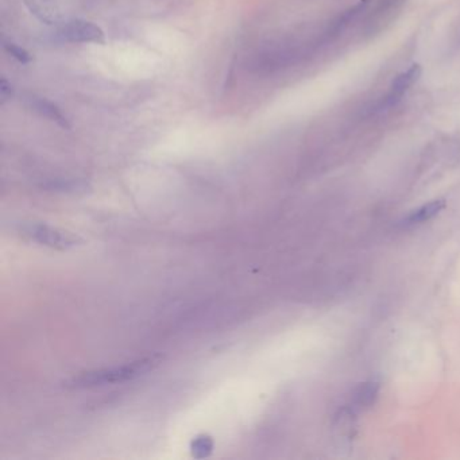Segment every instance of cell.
<instances>
[{
  "instance_id": "cell-8",
  "label": "cell",
  "mask_w": 460,
  "mask_h": 460,
  "mask_svg": "<svg viewBox=\"0 0 460 460\" xmlns=\"http://www.w3.org/2000/svg\"><path fill=\"white\" fill-rule=\"evenodd\" d=\"M445 207L444 200H435L431 203L425 204L421 208L416 209L414 212H412L406 221L410 224H416V223H424V221H431L432 218H435L436 215L440 214L442 208Z\"/></svg>"
},
{
  "instance_id": "cell-7",
  "label": "cell",
  "mask_w": 460,
  "mask_h": 460,
  "mask_svg": "<svg viewBox=\"0 0 460 460\" xmlns=\"http://www.w3.org/2000/svg\"><path fill=\"white\" fill-rule=\"evenodd\" d=\"M355 429V417L352 409H342L335 419V433L339 440L352 439V431Z\"/></svg>"
},
{
  "instance_id": "cell-1",
  "label": "cell",
  "mask_w": 460,
  "mask_h": 460,
  "mask_svg": "<svg viewBox=\"0 0 460 460\" xmlns=\"http://www.w3.org/2000/svg\"><path fill=\"white\" fill-rule=\"evenodd\" d=\"M161 362H162V356L155 354V355L137 359L134 362H130L122 366L87 371V372H83V374L72 378L68 382V386L80 389V387L103 386V385H111V384H118V382L119 384L126 382V381H131V379L145 375L148 371L157 368Z\"/></svg>"
},
{
  "instance_id": "cell-4",
  "label": "cell",
  "mask_w": 460,
  "mask_h": 460,
  "mask_svg": "<svg viewBox=\"0 0 460 460\" xmlns=\"http://www.w3.org/2000/svg\"><path fill=\"white\" fill-rule=\"evenodd\" d=\"M421 74H423L421 67L419 64H414L405 72L398 74L393 80V83L390 85V91L387 93L386 97L384 99V106L389 107V106L396 104L419 81Z\"/></svg>"
},
{
  "instance_id": "cell-2",
  "label": "cell",
  "mask_w": 460,
  "mask_h": 460,
  "mask_svg": "<svg viewBox=\"0 0 460 460\" xmlns=\"http://www.w3.org/2000/svg\"><path fill=\"white\" fill-rule=\"evenodd\" d=\"M25 237L39 244L57 249V250H69L77 247L83 243V239L71 231H65L57 227H52L42 223H30L22 228Z\"/></svg>"
},
{
  "instance_id": "cell-9",
  "label": "cell",
  "mask_w": 460,
  "mask_h": 460,
  "mask_svg": "<svg viewBox=\"0 0 460 460\" xmlns=\"http://www.w3.org/2000/svg\"><path fill=\"white\" fill-rule=\"evenodd\" d=\"M379 386L377 382H365L361 384V386L356 389L355 397H354V404L359 407H368L372 405L377 396H378Z\"/></svg>"
},
{
  "instance_id": "cell-3",
  "label": "cell",
  "mask_w": 460,
  "mask_h": 460,
  "mask_svg": "<svg viewBox=\"0 0 460 460\" xmlns=\"http://www.w3.org/2000/svg\"><path fill=\"white\" fill-rule=\"evenodd\" d=\"M58 38L65 42L74 43H104L106 37L103 30L83 19H74L62 25L58 30Z\"/></svg>"
},
{
  "instance_id": "cell-6",
  "label": "cell",
  "mask_w": 460,
  "mask_h": 460,
  "mask_svg": "<svg viewBox=\"0 0 460 460\" xmlns=\"http://www.w3.org/2000/svg\"><path fill=\"white\" fill-rule=\"evenodd\" d=\"M29 103H30V107L36 111L37 113H39L42 118L53 122L62 129H71L69 120L67 119V116L61 112V110L55 106V103H52L46 99H42V97H36V96L30 97Z\"/></svg>"
},
{
  "instance_id": "cell-12",
  "label": "cell",
  "mask_w": 460,
  "mask_h": 460,
  "mask_svg": "<svg viewBox=\"0 0 460 460\" xmlns=\"http://www.w3.org/2000/svg\"><path fill=\"white\" fill-rule=\"evenodd\" d=\"M14 96V88L11 83H8L4 77L0 78V103L4 104L6 102L11 100Z\"/></svg>"
},
{
  "instance_id": "cell-5",
  "label": "cell",
  "mask_w": 460,
  "mask_h": 460,
  "mask_svg": "<svg viewBox=\"0 0 460 460\" xmlns=\"http://www.w3.org/2000/svg\"><path fill=\"white\" fill-rule=\"evenodd\" d=\"M368 0H361L359 3H356L355 6H352L350 8H347L346 11H343L342 14H339L336 18L332 20L331 23L328 25L327 30L323 34V41H331L335 37H337L342 32H344L351 22H354L355 19L358 18L368 7Z\"/></svg>"
},
{
  "instance_id": "cell-11",
  "label": "cell",
  "mask_w": 460,
  "mask_h": 460,
  "mask_svg": "<svg viewBox=\"0 0 460 460\" xmlns=\"http://www.w3.org/2000/svg\"><path fill=\"white\" fill-rule=\"evenodd\" d=\"M3 46H4L6 52L8 55H13L20 64H29V62H32V55H30V53L26 49L20 48V46L13 43V42H4Z\"/></svg>"
},
{
  "instance_id": "cell-10",
  "label": "cell",
  "mask_w": 460,
  "mask_h": 460,
  "mask_svg": "<svg viewBox=\"0 0 460 460\" xmlns=\"http://www.w3.org/2000/svg\"><path fill=\"white\" fill-rule=\"evenodd\" d=\"M214 451V439L209 435H199L190 442L192 456L196 459L208 458Z\"/></svg>"
}]
</instances>
